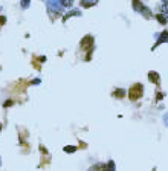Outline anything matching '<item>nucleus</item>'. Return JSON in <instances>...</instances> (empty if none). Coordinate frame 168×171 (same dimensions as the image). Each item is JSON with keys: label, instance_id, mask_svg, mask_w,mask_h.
Listing matches in <instances>:
<instances>
[{"label": "nucleus", "instance_id": "1", "mask_svg": "<svg viewBox=\"0 0 168 171\" xmlns=\"http://www.w3.org/2000/svg\"><path fill=\"white\" fill-rule=\"evenodd\" d=\"M127 96H129L130 101H138V99H141V98L144 96V87H142V84H139V83L133 84L130 89H129V92H127Z\"/></svg>", "mask_w": 168, "mask_h": 171}, {"label": "nucleus", "instance_id": "2", "mask_svg": "<svg viewBox=\"0 0 168 171\" xmlns=\"http://www.w3.org/2000/svg\"><path fill=\"white\" fill-rule=\"evenodd\" d=\"M79 47H81V51H86V52H87V60H89L90 51L93 49V37H92V35H86V37L81 40Z\"/></svg>", "mask_w": 168, "mask_h": 171}, {"label": "nucleus", "instance_id": "3", "mask_svg": "<svg viewBox=\"0 0 168 171\" xmlns=\"http://www.w3.org/2000/svg\"><path fill=\"white\" fill-rule=\"evenodd\" d=\"M148 79L151 81V83H154V84H159V75H157L156 72H150Z\"/></svg>", "mask_w": 168, "mask_h": 171}, {"label": "nucleus", "instance_id": "4", "mask_svg": "<svg viewBox=\"0 0 168 171\" xmlns=\"http://www.w3.org/2000/svg\"><path fill=\"white\" fill-rule=\"evenodd\" d=\"M124 93H125V92H124L122 89H118V90H115V92H113V96H115V98H118V99H122V98H124Z\"/></svg>", "mask_w": 168, "mask_h": 171}, {"label": "nucleus", "instance_id": "5", "mask_svg": "<svg viewBox=\"0 0 168 171\" xmlns=\"http://www.w3.org/2000/svg\"><path fill=\"white\" fill-rule=\"evenodd\" d=\"M156 19L159 20L162 25H165V21H167V20H165V17H162V16H156Z\"/></svg>", "mask_w": 168, "mask_h": 171}, {"label": "nucleus", "instance_id": "6", "mask_svg": "<svg viewBox=\"0 0 168 171\" xmlns=\"http://www.w3.org/2000/svg\"><path fill=\"white\" fill-rule=\"evenodd\" d=\"M5 21H6V19H5L3 16H0V26H3V25H5Z\"/></svg>", "mask_w": 168, "mask_h": 171}, {"label": "nucleus", "instance_id": "7", "mask_svg": "<svg viewBox=\"0 0 168 171\" xmlns=\"http://www.w3.org/2000/svg\"><path fill=\"white\" fill-rule=\"evenodd\" d=\"M11 104H12V101H6V102H5V107H8V106H11Z\"/></svg>", "mask_w": 168, "mask_h": 171}, {"label": "nucleus", "instance_id": "8", "mask_svg": "<svg viewBox=\"0 0 168 171\" xmlns=\"http://www.w3.org/2000/svg\"><path fill=\"white\" fill-rule=\"evenodd\" d=\"M0 130H2V124H0Z\"/></svg>", "mask_w": 168, "mask_h": 171}]
</instances>
